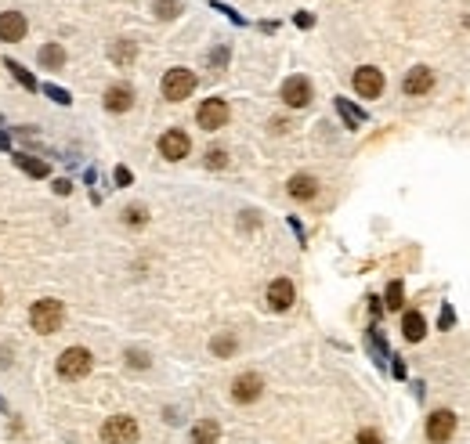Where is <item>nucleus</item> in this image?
Returning a JSON list of instances; mask_svg holds the SVG:
<instances>
[{
  "instance_id": "13",
  "label": "nucleus",
  "mask_w": 470,
  "mask_h": 444,
  "mask_svg": "<svg viewBox=\"0 0 470 444\" xmlns=\"http://www.w3.org/2000/svg\"><path fill=\"white\" fill-rule=\"evenodd\" d=\"M25 37V15L22 11H4L0 15V40H22Z\"/></svg>"
},
{
  "instance_id": "7",
  "label": "nucleus",
  "mask_w": 470,
  "mask_h": 444,
  "mask_svg": "<svg viewBox=\"0 0 470 444\" xmlns=\"http://www.w3.org/2000/svg\"><path fill=\"white\" fill-rule=\"evenodd\" d=\"M261 390H264V379H261L257 372H242L235 383H232V397H235L239 404H254V401L261 397Z\"/></svg>"
},
{
  "instance_id": "15",
  "label": "nucleus",
  "mask_w": 470,
  "mask_h": 444,
  "mask_svg": "<svg viewBox=\"0 0 470 444\" xmlns=\"http://www.w3.org/2000/svg\"><path fill=\"white\" fill-rule=\"evenodd\" d=\"M315 192H319V181L311 177V174H297V177H290V196H293L297 203L315 199Z\"/></svg>"
},
{
  "instance_id": "1",
  "label": "nucleus",
  "mask_w": 470,
  "mask_h": 444,
  "mask_svg": "<svg viewBox=\"0 0 470 444\" xmlns=\"http://www.w3.org/2000/svg\"><path fill=\"white\" fill-rule=\"evenodd\" d=\"M61 322H66V307H61V300H37L33 307H29V325H33L40 336L58 332Z\"/></svg>"
},
{
  "instance_id": "17",
  "label": "nucleus",
  "mask_w": 470,
  "mask_h": 444,
  "mask_svg": "<svg viewBox=\"0 0 470 444\" xmlns=\"http://www.w3.org/2000/svg\"><path fill=\"white\" fill-rule=\"evenodd\" d=\"M217 440H221V426L213 419H199L192 426V444H217Z\"/></svg>"
},
{
  "instance_id": "19",
  "label": "nucleus",
  "mask_w": 470,
  "mask_h": 444,
  "mask_svg": "<svg viewBox=\"0 0 470 444\" xmlns=\"http://www.w3.org/2000/svg\"><path fill=\"white\" fill-rule=\"evenodd\" d=\"M15 167L25 170L29 177H47L51 174V167L44 160H37V155H25V152H15Z\"/></svg>"
},
{
  "instance_id": "25",
  "label": "nucleus",
  "mask_w": 470,
  "mask_h": 444,
  "mask_svg": "<svg viewBox=\"0 0 470 444\" xmlns=\"http://www.w3.org/2000/svg\"><path fill=\"white\" fill-rule=\"evenodd\" d=\"M155 15L160 18H177L181 15V0H155Z\"/></svg>"
},
{
  "instance_id": "14",
  "label": "nucleus",
  "mask_w": 470,
  "mask_h": 444,
  "mask_svg": "<svg viewBox=\"0 0 470 444\" xmlns=\"http://www.w3.org/2000/svg\"><path fill=\"white\" fill-rule=\"evenodd\" d=\"M131 105H134V90L127 83H116V87L105 90V109L109 112H127Z\"/></svg>"
},
{
  "instance_id": "26",
  "label": "nucleus",
  "mask_w": 470,
  "mask_h": 444,
  "mask_svg": "<svg viewBox=\"0 0 470 444\" xmlns=\"http://www.w3.org/2000/svg\"><path fill=\"white\" fill-rule=\"evenodd\" d=\"M44 94L51 102H58V105H69L73 98H69V90H61V87H54V83H44Z\"/></svg>"
},
{
  "instance_id": "22",
  "label": "nucleus",
  "mask_w": 470,
  "mask_h": 444,
  "mask_svg": "<svg viewBox=\"0 0 470 444\" xmlns=\"http://www.w3.org/2000/svg\"><path fill=\"white\" fill-rule=\"evenodd\" d=\"M336 109H340V116H343V119H348V126H351V131H355V126H362L365 112H362V109H355L348 98H336Z\"/></svg>"
},
{
  "instance_id": "35",
  "label": "nucleus",
  "mask_w": 470,
  "mask_h": 444,
  "mask_svg": "<svg viewBox=\"0 0 470 444\" xmlns=\"http://www.w3.org/2000/svg\"><path fill=\"white\" fill-rule=\"evenodd\" d=\"M0 148H11V141H8V134H0Z\"/></svg>"
},
{
  "instance_id": "11",
  "label": "nucleus",
  "mask_w": 470,
  "mask_h": 444,
  "mask_svg": "<svg viewBox=\"0 0 470 444\" xmlns=\"http://www.w3.org/2000/svg\"><path fill=\"white\" fill-rule=\"evenodd\" d=\"M430 87H434V73H430L427 66H416V69H409V76L401 80V90L409 94V98H420V94H430Z\"/></svg>"
},
{
  "instance_id": "2",
  "label": "nucleus",
  "mask_w": 470,
  "mask_h": 444,
  "mask_svg": "<svg viewBox=\"0 0 470 444\" xmlns=\"http://www.w3.org/2000/svg\"><path fill=\"white\" fill-rule=\"evenodd\" d=\"M90 365H94V358H90L87 347H69V351H61V358H58V376L61 379H83L90 372Z\"/></svg>"
},
{
  "instance_id": "32",
  "label": "nucleus",
  "mask_w": 470,
  "mask_h": 444,
  "mask_svg": "<svg viewBox=\"0 0 470 444\" xmlns=\"http://www.w3.org/2000/svg\"><path fill=\"white\" fill-rule=\"evenodd\" d=\"M116 184H119V188L131 184V170H127V167H116Z\"/></svg>"
},
{
  "instance_id": "20",
  "label": "nucleus",
  "mask_w": 470,
  "mask_h": 444,
  "mask_svg": "<svg viewBox=\"0 0 470 444\" xmlns=\"http://www.w3.org/2000/svg\"><path fill=\"white\" fill-rule=\"evenodd\" d=\"M109 54H112V61H116V66H131V61H134V54H138V47H134V40H116Z\"/></svg>"
},
{
  "instance_id": "4",
  "label": "nucleus",
  "mask_w": 470,
  "mask_h": 444,
  "mask_svg": "<svg viewBox=\"0 0 470 444\" xmlns=\"http://www.w3.org/2000/svg\"><path fill=\"white\" fill-rule=\"evenodd\" d=\"M196 90V73L192 69H170L163 76V98L167 102H184Z\"/></svg>"
},
{
  "instance_id": "12",
  "label": "nucleus",
  "mask_w": 470,
  "mask_h": 444,
  "mask_svg": "<svg viewBox=\"0 0 470 444\" xmlns=\"http://www.w3.org/2000/svg\"><path fill=\"white\" fill-rule=\"evenodd\" d=\"M293 282L290 278H275L271 285H268V307L271 311H290L293 307Z\"/></svg>"
},
{
  "instance_id": "10",
  "label": "nucleus",
  "mask_w": 470,
  "mask_h": 444,
  "mask_svg": "<svg viewBox=\"0 0 470 444\" xmlns=\"http://www.w3.org/2000/svg\"><path fill=\"white\" fill-rule=\"evenodd\" d=\"M282 102H286L290 109H304L311 102V83L304 76H290L286 83H282Z\"/></svg>"
},
{
  "instance_id": "24",
  "label": "nucleus",
  "mask_w": 470,
  "mask_h": 444,
  "mask_svg": "<svg viewBox=\"0 0 470 444\" xmlns=\"http://www.w3.org/2000/svg\"><path fill=\"white\" fill-rule=\"evenodd\" d=\"M401 304H405L401 282H391V285H387V300H384V307H387V311H401Z\"/></svg>"
},
{
  "instance_id": "3",
  "label": "nucleus",
  "mask_w": 470,
  "mask_h": 444,
  "mask_svg": "<svg viewBox=\"0 0 470 444\" xmlns=\"http://www.w3.org/2000/svg\"><path fill=\"white\" fill-rule=\"evenodd\" d=\"M138 423L131 419V416H112V419H105V426H102V440L105 444H138Z\"/></svg>"
},
{
  "instance_id": "8",
  "label": "nucleus",
  "mask_w": 470,
  "mask_h": 444,
  "mask_svg": "<svg viewBox=\"0 0 470 444\" xmlns=\"http://www.w3.org/2000/svg\"><path fill=\"white\" fill-rule=\"evenodd\" d=\"M355 90H358V98H380V90H384V73L380 69H372V66H362L355 73Z\"/></svg>"
},
{
  "instance_id": "9",
  "label": "nucleus",
  "mask_w": 470,
  "mask_h": 444,
  "mask_svg": "<svg viewBox=\"0 0 470 444\" xmlns=\"http://www.w3.org/2000/svg\"><path fill=\"white\" fill-rule=\"evenodd\" d=\"M188 148H192V141H188L184 131H167V134L160 138V155H163V160H170V163L184 160Z\"/></svg>"
},
{
  "instance_id": "31",
  "label": "nucleus",
  "mask_w": 470,
  "mask_h": 444,
  "mask_svg": "<svg viewBox=\"0 0 470 444\" xmlns=\"http://www.w3.org/2000/svg\"><path fill=\"white\" fill-rule=\"evenodd\" d=\"M127 361H131L134 368H148V358H145L141 351H131V354H127Z\"/></svg>"
},
{
  "instance_id": "29",
  "label": "nucleus",
  "mask_w": 470,
  "mask_h": 444,
  "mask_svg": "<svg viewBox=\"0 0 470 444\" xmlns=\"http://www.w3.org/2000/svg\"><path fill=\"white\" fill-rule=\"evenodd\" d=\"M225 163H228V155L221 148H210L206 152V167H225Z\"/></svg>"
},
{
  "instance_id": "28",
  "label": "nucleus",
  "mask_w": 470,
  "mask_h": 444,
  "mask_svg": "<svg viewBox=\"0 0 470 444\" xmlns=\"http://www.w3.org/2000/svg\"><path fill=\"white\" fill-rule=\"evenodd\" d=\"M225 61H228V47H213L210 51V66L213 69H225Z\"/></svg>"
},
{
  "instance_id": "34",
  "label": "nucleus",
  "mask_w": 470,
  "mask_h": 444,
  "mask_svg": "<svg viewBox=\"0 0 470 444\" xmlns=\"http://www.w3.org/2000/svg\"><path fill=\"white\" fill-rule=\"evenodd\" d=\"M442 329H452V307L442 311Z\"/></svg>"
},
{
  "instance_id": "18",
  "label": "nucleus",
  "mask_w": 470,
  "mask_h": 444,
  "mask_svg": "<svg viewBox=\"0 0 470 444\" xmlns=\"http://www.w3.org/2000/svg\"><path fill=\"white\" fill-rule=\"evenodd\" d=\"M37 61L44 69H61V66H66V47H61V44H44Z\"/></svg>"
},
{
  "instance_id": "5",
  "label": "nucleus",
  "mask_w": 470,
  "mask_h": 444,
  "mask_svg": "<svg viewBox=\"0 0 470 444\" xmlns=\"http://www.w3.org/2000/svg\"><path fill=\"white\" fill-rule=\"evenodd\" d=\"M452 433H456V412H449V408L430 412L427 416V440L430 444H449Z\"/></svg>"
},
{
  "instance_id": "21",
  "label": "nucleus",
  "mask_w": 470,
  "mask_h": 444,
  "mask_svg": "<svg viewBox=\"0 0 470 444\" xmlns=\"http://www.w3.org/2000/svg\"><path fill=\"white\" fill-rule=\"evenodd\" d=\"M235 347H239V340H235L232 332H221V336H213L210 351H213L217 358H232V354H235Z\"/></svg>"
},
{
  "instance_id": "23",
  "label": "nucleus",
  "mask_w": 470,
  "mask_h": 444,
  "mask_svg": "<svg viewBox=\"0 0 470 444\" xmlns=\"http://www.w3.org/2000/svg\"><path fill=\"white\" fill-rule=\"evenodd\" d=\"M4 66L11 69V76H15V80H18V83H22L25 90H37V87H40V83H37L33 76H29V69H22V66H18V61H11V58H8V61H4Z\"/></svg>"
},
{
  "instance_id": "36",
  "label": "nucleus",
  "mask_w": 470,
  "mask_h": 444,
  "mask_svg": "<svg viewBox=\"0 0 470 444\" xmlns=\"http://www.w3.org/2000/svg\"><path fill=\"white\" fill-rule=\"evenodd\" d=\"M0 412H8V404H4V397H0Z\"/></svg>"
},
{
  "instance_id": "27",
  "label": "nucleus",
  "mask_w": 470,
  "mask_h": 444,
  "mask_svg": "<svg viewBox=\"0 0 470 444\" xmlns=\"http://www.w3.org/2000/svg\"><path fill=\"white\" fill-rule=\"evenodd\" d=\"M123 220H127V224H134V228H138V224H145V220H148V213H145L141 206H131L127 213H123Z\"/></svg>"
},
{
  "instance_id": "16",
  "label": "nucleus",
  "mask_w": 470,
  "mask_h": 444,
  "mask_svg": "<svg viewBox=\"0 0 470 444\" xmlns=\"http://www.w3.org/2000/svg\"><path fill=\"white\" fill-rule=\"evenodd\" d=\"M401 336L409 340V343H420V340L427 336V322H423L420 311H409V314L401 318Z\"/></svg>"
},
{
  "instance_id": "30",
  "label": "nucleus",
  "mask_w": 470,
  "mask_h": 444,
  "mask_svg": "<svg viewBox=\"0 0 470 444\" xmlns=\"http://www.w3.org/2000/svg\"><path fill=\"white\" fill-rule=\"evenodd\" d=\"M358 444H384V437L376 433V430H362L358 433Z\"/></svg>"
},
{
  "instance_id": "6",
  "label": "nucleus",
  "mask_w": 470,
  "mask_h": 444,
  "mask_svg": "<svg viewBox=\"0 0 470 444\" xmlns=\"http://www.w3.org/2000/svg\"><path fill=\"white\" fill-rule=\"evenodd\" d=\"M228 102L225 98H206L203 105H199V112H196V119H199V126L203 131H221V126L228 123Z\"/></svg>"
},
{
  "instance_id": "33",
  "label": "nucleus",
  "mask_w": 470,
  "mask_h": 444,
  "mask_svg": "<svg viewBox=\"0 0 470 444\" xmlns=\"http://www.w3.org/2000/svg\"><path fill=\"white\" fill-rule=\"evenodd\" d=\"M54 192H58V196H69V192H73V181H66V177L54 181Z\"/></svg>"
}]
</instances>
